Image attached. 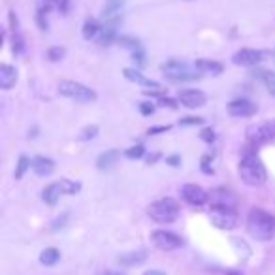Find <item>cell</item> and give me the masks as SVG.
Returning <instances> with one entry per match:
<instances>
[{
	"instance_id": "obj_1",
	"label": "cell",
	"mask_w": 275,
	"mask_h": 275,
	"mask_svg": "<svg viewBox=\"0 0 275 275\" xmlns=\"http://www.w3.org/2000/svg\"><path fill=\"white\" fill-rule=\"evenodd\" d=\"M239 177L249 187H262L268 179V172L255 151H247L239 160Z\"/></svg>"
},
{
	"instance_id": "obj_2",
	"label": "cell",
	"mask_w": 275,
	"mask_h": 275,
	"mask_svg": "<svg viewBox=\"0 0 275 275\" xmlns=\"http://www.w3.org/2000/svg\"><path fill=\"white\" fill-rule=\"evenodd\" d=\"M247 230L258 241H269L275 238V217L264 209H251L247 215Z\"/></svg>"
},
{
	"instance_id": "obj_3",
	"label": "cell",
	"mask_w": 275,
	"mask_h": 275,
	"mask_svg": "<svg viewBox=\"0 0 275 275\" xmlns=\"http://www.w3.org/2000/svg\"><path fill=\"white\" fill-rule=\"evenodd\" d=\"M147 213L158 225H170L179 217V204L174 198H160L147 207Z\"/></svg>"
},
{
	"instance_id": "obj_4",
	"label": "cell",
	"mask_w": 275,
	"mask_h": 275,
	"mask_svg": "<svg viewBox=\"0 0 275 275\" xmlns=\"http://www.w3.org/2000/svg\"><path fill=\"white\" fill-rule=\"evenodd\" d=\"M162 74L172 79V81H193L196 77H200V72L196 70V66H190L185 61H179V59H172L168 63H164L160 66Z\"/></svg>"
},
{
	"instance_id": "obj_5",
	"label": "cell",
	"mask_w": 275,
	"mask_h": 275,
	"mask_svg": "<svg viewBox=\"0 0 275 275\" xmlns=\"http://www.w3.org/2000/svg\"><path fill=\"white\" fill-rule=\"evenodd\" d=\"M59 94H63L70 100L75 102H94L96 100V93L93 89H89L87 85L77 81H72V79H63L59 83Z\"/></svg>"
},
{
	"instance_id": "obj_6",
	"label": "cell",
	"mask_w": 275,
	"mask_h": 275,
	"mask_svg": "<svg viewBox=\"0 0 275 275\" xmlns=\"http://www.w3.org/2000/svg\"><path fill=\"white\" fill-rule=\"evenodd\" d=\"M247 142L251 145H264L275 140V119L262 121V123H255L247 128Z\"/></svg>"
},
{
	"instance_id": "obj_7",
	"label": "cell",
	"mask_w": 275,
	"mask_h": 275,
	"mask_svg": "<svg viewBox=\"0 0 275 275\" xmlns=\"http://www.w3.org/2000/svg\"><path fill=\"white\" fill-rule=\"evenodd\" d=\"M211 223L221 230H232L238 225V215L234 209H226V207H211Z\"/></svg>"
},
{
	"instance_id": "obj_8",
	"label": "cell",
	"mask_w": 275,
	"mask_h": 275,
	"mask_svg": "<svg viewBox=\"0 0 275 275\" xmlns=\"http://www.w3.org/2000/svg\"><path fill=\"white\" fill-rule=\"evenodd\" d=\"M151 239L160 251H175L183 247V239L175 232L170 230H155L151 234Z\"/></svg>"
},
{
	"instance_id": "obj_9",
	"label": "cell",
	"mask_w": 275,
	"mask_h": 275,
	"mask_svg": "<svg viewBox=\"0 0 275 275\" xmlns=\"http://www.w3.org/2000/svg\"><path fill=\"white\" fill-rule=\"evenodd\" d=\"M181 198L187 202L188 206L200 207L204 206L207 200H209V194L200 187V185H194V183H188V185H183L181 187Z\"/></svg>"
},
{
	"instance_id": "obj_10",
	"label": "cell",
	"mask_w": 275,
	"mask_h": 275,
	"mask_svg": "<svg viewBox=\"0 0 275 275\" xmlns=\"http://www.w3.org/2000/svg\"><path fill=\"white\" fill-rule=\"evenodd\" d=\"M234 64L238 66H257L258 63L264 61V53L260 49H251V47H243L234 55Z\"/></svg>"
},
{
	"instance_id": "obj_11",
	"label": "cell",
	"mask_w": 275,
	"mask_h": 275,
	"mask_svg": "<svg viewBox=\"0 0 275 275\" xmlns=\"http://www.w3.org/2000/svg\"><path fill=\"white\" fill-rule=\"evenodd\" d=\"M177 98H179L183 106L190 107V109L193 107H202L206 104V94L198 91V89H183V91H179Z\"/></svg>"
},
{
	"instance_id": "obj_12",
	"label": "cell",
	"mask_w": 275,
	"mask_h": 275,
	"mask_svg": "<svg viewBox=\"0 0 275 275\" xmlns=\"http://www.w3.org/2000/svg\"><path fill=\"white\" fill-rule=\"evenodd\" d=\"M228 113L232 117H251L257 113V104L247 98H238L228 104Z\"/></svg>"
},
{
	"instance_id": "obj_13",
	"label": "cell",
	"mask_w": 275,
	"mask_h": 275,
	"mask_svg": "<svg viewBox=\"0 0 275 275\" xmlns=\"http://www.w3.org/2000/svg\"><path fill=\"white\" fill-rule=\"evenodd\" d=\"M209 200H211V207H226V209H234L236 207L234 194H230L226 188H215L209 194Z\"/></svg>"
},
{
	"instance_id": "obj_14",
	"label": "cell",
	"mask_w": 275,
	"mask_h": 275,
	"mask_svg": "<svg viewBox=\"0 0 275 275\" xmlns=\"http://www.w3.org/2000/svg\"><path fill=\"white\" fill-rule=\"evenodd\" d=\"M32 170L34 174L40 175V177H45V175H51L53 170H55V162L47 158V156H34L32 158Z\"/></svg>"
},
{
	"instance_id": "obj_15",
	"label": "cell",
	"mask_w": 275,
	"mask_h": 275,
	"mask_svg": "<svg viewBox=\"0 0 275 275\" xmlns=\"http://www.w3.org/2000/svg\"><path fill=\"white\" fill-rule=\"evenodd\" d=\"M15 81H17V70L10 64H2L0 66V87L4 91H10L15 85Z\"/></svg>"
},
{
	"instance_id": "obj_16",
	"label": "cell",
	"mask_w": 275,
	"mask_h": 275,
	"mask_svg": "<svg viewBox=\"0 0 275 275\" xmlns=\"http://www.w3.org/2000/svg\"><path fill=\"white\" fill-rule=\"evenodd\" d=\"M63 194H64L63 185H61V181H57V183H51V185H47V187L44 188V193H42V198H44L45 204H49V206H55L57 200H59Z\"/></svg>"
},
{
	"instance_id": "obj_17",
	"label": "cell",
	"mask_w": 275,
	"mask_h": 275,
	"mask_svg": "<svg viewBox=\"0 0 275 275\" xmlns=\"http://www.w3.org/2000/svg\"><path fill=\"white\" fill-rule=\"evenodd\" d=\"M196 70L200 74H211V75H219L223 72V64L217 63V61H211V59H200L194 63Z\"/></svg>"
},
{
	"instance_id": "obj_18",
	"label": "cell",
	"mask_w": 275,
	"mask_h": 275,
	"mask_svg": "<svg viewBox=\"0 0 275 275\" xmlns=\"http://www.w3.org/2000/svg\"><path fill=\"white\" fill-rule=\"evenodd\" d=\"M125 77L128 81H134L138 85H144V87H153V89H160V85L153 79H147L144 74H140L138 70H132V68H126L125 70Z\"/></svg>"
},
{
	"instance_id": "obj_19",
	"label": "cell",
	"mask_w": 275,
	"mask_h": 275,
	"mask_svg": "<svg viewBox=\"0 0 275 275\" xmlns=\"http://www.w3.org/2000/svg\"><path fill=\"white\" fill-rule=\"evenodd\" d=\"M117 158H119V151H106V153H102L100 156H98V160H96V166H98V170H102V172H106V170H112L115 164H117Z\"/></svg>"
},
{
	"instance_id": "obj_20",
	"label": "cell",
	"mask_w": 275,
	"mask_h": 275,
	"mask_svg": "<svg viewBox=\"0 0 275 275\" xmlns=\"http://www.w3.org/2000/svg\"><path fill=\"white\" fill-rule=\"evenodd\" d=\"M145 260H147V251H132L119 257V262L123 266H138V264H144Z\"/></svg>"
},
{
	"instance_id": "obj_21",
	"label": "cell",
	"mask_w": 275,
	"mask_h": 275,
	"mask_svg": "<svg viewBox=\"0 0 275 275\" xmlns=\"http://www.w3.org/2000/svg\"><path fill=\"white\" fill-rule=\"evenodd\" d=\"M53 4H57V0H36V10H38V25L42 26V29H47V19H45V15H47V12L51 10V6Z\"/></svg>"
},
{
	"instance_id": "obj_22",
	"label": "cell",
	"mask_w": 275,
	"mask_h": 275,
	"mask_svg": "<svg viewBox=\"0 0 275 275\" xmlns=\"http://www.w3.org/2000/svg\"><path fill=\"white\" fill-rule=\"evenodd\" d=\"M125 2L126 0H106V4H104V8H102V17L104 19L115 17V15L123 10Z\"/></svg>"
},
{
	"instance_id": "obj_23",
	"label": "cell",
	"mask_w": 275,
	"mask_h": 275,
	"mask_svg": "<svg viewBox=\"0 0 275 275\" xmlns=\"http://www.w3.org/2000/svg\"><path fill=\"white\" fill-rule=\"evenodd\" d=\"M115 36H117V26L113 25H106L102 26L100 34H98V44L100 45H109L115 40Z\"/></svg>"
},
{
	"instance_id": "obj_24",
	"label": "cell",
	"mask_w": 275,
	"mask_h": 275,
	"mask_svg": "<svg viewBox=\"0 0 275 275\" xmlns=\"http://www.w3.org/2000/svg\"><path fill=\"white\" fill-rule=\"evenodd\" d=\"M100 31H102V26L98 25L94 19H87V21H85V25H83V38H85V40L98 38Z\"/></svg>"
},
{
	"instance_id": "obj_25",
	"label": "cell",
	"mask_w": 275,
	"mask_h": 275,
	"mask_svg": "<svg viewBox=\"0 0 275 275\" xmlns=\"http://www.w3.org/2000/svg\"><path fill=\"white\" fill-rule=\"evenodd\" d=\"M59 258H61V253L57 249H45L42 255H40V262L44 264V266H55L57 262H59Z\"/></svg>"
},
{
	"instance_id": "obj_26",
	"label": "cell",
	"mask_w": 275,
	"mask_h": 275,
	"mask_svg": "<svg viewBox=\"0 0 275 275\" xmlns=\"http://www.w3.org/2000/svg\"><path fill=\"white\" fill-rule=\"evenodd\" d=\"M29 168H32V160L29 156H21L17 162V168H15V179H23V175Z\"/></svg>"
},
{
	"instance_id": "obj_27",
	"label": "cell",
	"mask_w": 275,
	"mask_h": 275,
	"mask_svg": "<svg viewBox=\"0 0 275 275\" xmlns=\"http://www.w3.org/2000/svg\"><path fill=\"white\" fill-rule=\"evenodd\" d=\"M260 77H262L264 85L268 89V93L271 94V96H275V72H262Z\"/></svg>"
},
{
	"instance_id": "obj_28",
	"label": "cell",
	"mask_w": 275,
	"mask_h": 275,
	"mask_svg": "<svg viewBox=\"0 0 275 275\" xmlns=\"http://www.w3.org/2000/svg\"><path fill=\"white\" fill-rule=\"evenodd\" d=\"M64 55H66V49H64V47H51V49L47 51V59H49V61H53V63L63 61Z\"/></svg>"
},
{
	"instance_id": "obj_29",
	"label": "cell",
	"mask_w": 275,
	"mask_h": 275,
	"mask_svg": "<svg viewBox=\"0 0 275 275\" xmlns=\"http://www.w3.org/2000/svg\"><path fill=\"white\" fill-rule=\"evenodd\" d=\"M61 185H63L64 194H75V193H79V188H81L79 183H74V181H70V179H61Z\"/></svg>"
},
{
	"instance_id": "obj_30",
	"label": "cell",
	"mask_w": 275,
	"mask_h": 275,
	"mask_svg": "<svg viewBox=\"0 0 275 275\" xmlns=\"http://www.w3.org/2000/svg\"><path fill=\"white\" fill-rule=\"evenodd\" d=\"M145 155V147L144 145H134V147H130V149L125 151V156L126 158H142V156Z\"/></svg>"
},
{
	"instance_id": "obj_31",
	"label": "cell",
	"mask_w": 275,
	"mask_h": 275,
	"mask_svg": "<svg viewBox=\"0 0 275 275\" xmlns=\"http://www.w3.org/2000/svg\"><path fill=\"white\" fill-rule=\"evenodd\" d=\"M119 44L125 45V47H130L134 53H136V51H142V47H140V42H138V40H134V38L123 36V38H119Z\"/></svg>"
},
{
	"instance_id": "obj_32",
	"label": "cell",
	"mask_w": 275,
	"mask_h": 275,
	"mask_svg": "<svg viewBox=\"0 0 275 275\" xmlns=\"http://www.w3.org/2000/svg\"><path fill=\"white\" fill-rule=\"evenodd\" d=\"M96 132H98V126H87V128L81 132V140H91V138L96 136Z\"/></svg>"
},
{
	"instance_id": "obj_33",
	"label": "cell",
	"mask_w": 275,
	"mask_h": 275,
	"mask_svg": "<svg viewBox=\"0 0 275 275\" xmlns=\"http://www.w3.org/2000/svg\"><path fill=\"white\" fill-rule=\"evenodd\" d=\"M202 123H204V119H202V117H185V119H181V125L183 126L202 125Z\"/></svg>"
},
{
	"instance_id": "obj_34",
	"label": "cell",
	"mask_w": 275,
	"mask_h": 275,
	"mask_svg": "<svg viewBox=\"0 0 275 275\" xmlns=\"http://www.w3.org/2000/svg\"><path fill=\"white\" fill-rule=\"evenodd\" d=\"M202 140L207 142V144H211L213 140H215V134H213L211 128H206V130H202Z\"/></svg>"
},
{
	"instance_id": "obj_35",
	"label": "cell",
	"mask_w": 275,
	"mask_h": 275,
	"mask_svg": "<svg viewBox=\"0 0 275 275\" xmlns=\"http://www.w3.org/2000/svg\"><path fill=\"white\" fill-rule=\"evenodd\" d=\"M23 47H25V45H23V40L19 36H13V51H15V53H21Z\"/></svg>"
},
{
	"instance_id": "obj_36",
	"label": "cell",
	"mask_w": 275,
	"mask_h": 275,
	"mask_svg": "<svg viewBox=\"0 0 275 275\" xmlns=\"http://www.w3.org/2000/svg\"><path fill=\"white\" fill-rule=\"evenodd\" d=\"M153 109H155V106H153V104H140V112L144 113V115H151V113H153Z\"/></svg>"
},
{
	"instance_id": "obj_37",
	"label": "cell",
	"mask_w": 275,
	"mask_h": 275,
	"mask_svg": "<svg viewBox=\"0 0 275 275\" xmlns=\"http://www.w3.org/2000/svg\"><path fill=\"white\" fill-rule=\"evenodd\" d=\"M57 8L61 10V13L68 12V0H57Z\"/></svg>"
},
{
	"instance_id": "obj_38",
	"label": "cell",
	"mask_w": 275,
	"mask_h": 275,
	"mask_svg": "<svg viewBox=\"0 0 275 275\" xmlns=\"http://www.w3.org/2000/svg\"><path fill=\"white\" fill-rule=\"evenodd\" d=\"M170 130V126H158V128H149V134H156V132H166Z\"/></svg>"
},
{
	"instance_id": "obj_39",
	"label": "cell",
	"mask_w": 275,
	"mask_h": 275,
	"mask_svg": "<svg viewBox=\"0 0 275 275\" xmlns=\"http://www.w3.org/2000/svg\"><path fill=\"white\" fill-rule=\"evenodd\" d=\"M160 104H162V106H170V107H175L174 100H170V98H162V100H160Z\"/></svg>"
},
{
	"instance_id": "obj_40",
	"label": "cell",
	"mask_w": 275,
	"mask_h": 275,
	"mask_svg": "<svg viewBox=\"0 0 275 275\" xmlns=\"http://www.w3.org/2000/svg\"><path fill=\"white\" fill-rule=\"evenodd\" d=\"M144 275H166V273L160 271V269H149V271H145Z\"/></svg>"
},
{
	"instance_id": "obj_41",
	"label": "cell",
	"mask_w": 275,
	"mask_h": 275,
	"mask_svg": "<svg viewBox=\"0 0 275 275\" xmlns=\"http://www.w3.org/2000/svg\"><path fill=\"white\" fill-rule=\"evenodd\" d=\"M168 162H172V166H177L179 164V156H170Z\"/></svg>"
},
{
	"instance_id": "obj_42",
	"label": "cell",
	"mask_w": 275,
	"mask_h": 275,
	"mask_svg": "<svg viewBox=\"0 0 275 275\" xmlns=\"http://www.w3.org/2000/svg\"><path fill=\"white\" fill-rule=\"evenodd\" d=\"M225 275H243V273H239V271H234V269H232V271H226Z\"/></svg>"
}]
</instances>
